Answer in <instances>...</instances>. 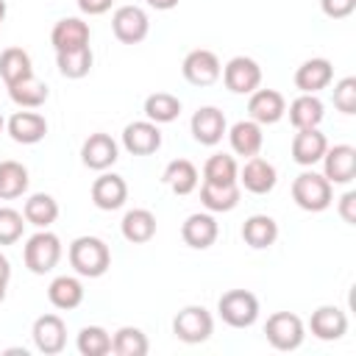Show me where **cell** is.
<instances>
[{"label": "cell", "instance_id": "6da1fadb", "mask_svg": "<svg viewBox=\"0 0 356 356\" xmlns=\"http://www.w3.org/2000/svg\"><path fill=\"white\" fill-rule=\"evenodd\" d=\"M70 264L81 278H100L111 267V250L100 236H78L70 245Z\"/></svg>", "mask_w": 356, "mask_h": 356}, {"label": "cell", "instance_id": "7a4b0ae2", "mask_svg": "<svg viewBox=\"0 0 356 356\" xmlns=\"http://www.w3.org/2000/svg\"><path fill=\"white\" fill-rule=\"evenodd\" d=\"M292 200L303 211H325L334 200V184H328L323 172L306 170L292 181Z\"/></svg>", "mask_w": 356, "mask_h": 356}, {"label": "cell", "instance_id": "3957f363", "mask_svg": "<svg viewBox=\"0 0 356 356\" xmlns=\"http://www.w3.org/2000/svg\"><path fill=\"white\" fill-rule=\"evenodd\" d=\"M22 259L33 275H44L61 261V239L53 231L39 228L33 236H28V242L22 248Z\"/></svg>", "mask_w": 356, "mask_h": 356}, {"label": "cell", "instance_id": "277c9868", "mask_svg": "<svg viewBox=\"0 0 356 356\" xmlns=\"http://www.w3.org/2000/svg\"><path fill=\"white\" fill-rule=\"evenodd\" d=\"M217 312L225 325L231 328H248L259 317V298L248 289H228L217 300Z\"/></svg>", "mask_w": 356, "mask_h": 356}, {"label": "cell", "instance_id": "5b68a950", "mask_svg": "<svg viewBox=\"0 0 356 356\" xmlns=\"http://www.w3.org/2000/svg\"><path fill=\"white\" fill-rule=\"evenodd\" d=\"M264 337L275 350H298L303 345L306 328L303 320L292 312H275L264 323Z\"/></svg>", "mask_w": 356, "mask_h": 356}, {"label": "cell", "instance_id": "8992f818", "mask_svg": "<svg viewBox=\"0 0 356 356\" xmlns=\"http://www.w3.org/2000/svg\"><path fill=\"white\" fill-rule=\"evenodd\" d=\"M211 331H214V320H211L209 309H203V306H184L172 317V334L186 345L206 342L211 337Z\"/></svg>", "mask_w": 356, "mask_h": 356}, {"label": "cell", "instance_id": "52a82bcc", "mask_svg": "<svg viewBox=\"0 0 356 356\" xmlns=\"http://www.w3.org/2000/svg\"><path fill=\"white\" fill-rule=\"evenodd\" d=\"M222 83L228 92L234 95H250L259 89L261 83V67L259 61H253L250 56H234L225 67H222Z\"/></svg>", "mask_w": 356, "mask_h": 356}, {"label": "cell", "instance_id": "ba28073f", "mask_svg": "<svg viewBox=\"0 0 356 356\" xmlns=\"http://www.w3.org/2000/svg\"><path fill=\"white\" fill-rule=\"evenodd\" d=\"M181 72H184V78H186L192 86H211V83L220 78L222 64H220V58H217L214 50L197 47V50H189V53L184 56Z\"/></svg>", "mask_w": 356, "mask_h": 356}, {"label": "cell", "instance_id": "9c48e42d", "mask_svg": "<svg viewBox=\"0 0 356 356\" xmlns=\"http://www.w3.org/2000/svg\"><path fill=\"white\" fill-rule=\"evenodd\" d=\"M111 31L122 44H139L150 31V19L142 6H120L111 17Z\"/></svg>", "mask_w": 356, "mask_h": 356}, {"label": "cell", "instance_id": "30bf717a", "mask_svg": "<svg viewBox=\"0 0 356 356\" xmlns=\"http://www.w3.org/2000/svg\"><path fill=\"white\" fill-rule=\"evenodd\" d=\"M320 161H323V175L328 178V184L348 186L356 178V147L353 145L325 147V153H323Z\"/></svg>", "mask_w": 356, "mask_h": 356}, {"label": "cell", "instance_id": "8fae6325", "mask_svg": "<svg viewBox=\"0 0 356 356\" xmlns=\"http://www.w3.org/2000/svg\"><path fill=\"white\" fill-rule=\"evenodd\" d=\"M31 337H33V345H36L39 353L56 356L67 345V325H64V320L58 314H42V317L33 320Z\"/></svg>", "mask_w": 356, "mask_h": 356}, {"label": "cell", "instance_id": "7c38bea8", "mask_svg": "<svg viewBox=\"0 0 356 356\" xmlns=\"http://www.w3.org/2000/svg\"><path fill=\"white\" fill-rule=\"evenodd\" d=\"M189 128H192L195 142H200L206 147H214L217 142H222V136L228 131V122H225V114L217 106H200L192 114Z\"/></svg>", "mask_w": 356, "mask_h": 356}, {"label": "cell", "instance_id": "4fadbf2b", "mask_svg": "<svg viewBox=\"0 0 356 356\" xmlns=\"http://www.w3.org/2000/svg\"><path fill=\"white\" fill-rule=\"evenodd\" d=\"M117 159H120V147H117V142H114L108 134H103V131L89 134L86 142L81 145V161H83V167H89V170L106 172Z\"/></svg>", "mask_w": 356, "mask_h": 356}, {"label": "cell", "instance_id": "5bb4252c", "mask_svg": "<svg viewBox=\"0 0 356 356\" xmlns=\"http://www.w3.org/2000/svg\"><path fill=\"white\" fill-rule=\"evenodd\" d=\"M122 147L131 153V156H150L161 147V131L156 122L150 120H136V122H128L125 131H122Z\"/></svg>", "mask_w": 356, "mask_h": 356}, {"label": "cell", "instance_id": "9a60e30c", "mask_svg": "<svg viewBox=\"0 0 356 356\" xmlns=\"http://www.w3.org/2000/svg\"><path fill=\"white\" fill-rule=\"evenodd\" d=\"M248 114L259 125H273L286 114V100L278 89H256V92H250Z\"/></svg>", "mask_w": 356, "mask_h": 356}, {"label": "cell", "instance_id": "2e32d148", "mask_svg": "<svg viewBox=\"0 0 356 356\" xmlns=\"http://www.w3.org/2000/svg\"><path fill=\"white\" fill-rule=\"evenodd\" d=\"M239 186H245L248 192H253V195H267V192H273L275 189V184H278V172H275V167L267 161V159H261V156H250L248 161H245V167L239 170Z\"/></svg>", "mask_w": 356, "mask_h": 356}, {"label": "cell", "instance_id": "e0dca14e", "mask_svg": "<svg viewBox=\"0 0 356 356\" xmlns=\"http://www.w3.org/2000/svg\"><path fill=\"white\" fill-rule=\"evenodd\" d=\"M217 236H220V225H217V220L209 211H195L181 225V239L189 248H195V250L211 248L217 242Z\"/></svg>", "mask_w": 356, "mask_h": 356}, {"label": "cell", "instance_id": "ac0fdd59", "mask_svg": "<svg viewBox=\"0 0 356 356\" xmlns=\"http://www.w3.org/2000/svg\"><path fill=\"white\" fill-rule=\"evenodd\" d=\"M128 200V184L117 172H103L92 184V203L100 211H114Z\"/></svg>", "mask_w": 356, "mask_h": 356}, {"label": "cell", "instance_id": "d6986e66", "mask_svg": "<svg viewBox=\"0 0 356 356\" xmlns=\"http://www.w3.org/2000/svg\"><path fill=\"white\" fill-rule=\"evenodd\" d=\"M309 328L317 339L334 342V339H342L348 334V317L339 306H317L309 317Z\"/></svg>", "mask_w": 356, "mask_h": 356}, {"label": "cell", "instance_id": "ffe728a7", "mask_svg": "<svg viewBox=\"0 0 356 356\" xmlns=\"http://www.w3.org/2000/svg\"><path fill=\"white\" fill-rule=\"evenodd\" d=\"M89 22H83L81 17H64L53 25L50 31V44L58 50H75V47H86L89 44Z\"/></svg>", "mask_w": 356, "mask_h": 356}, {"label": "cell", "instance_id": "44dd1931", "mask_svg": "<svg viewBox=\"0 0 356 356\" xmlns=\"http://www.w3.org/2000/svg\"><path fill=\"white\" fill-rule=\"evenodd\" d=\"M325 147H328V139L320 128H300L292 139V161L300 167H312L323 159Z\"/></svg>", "mask_w": 356, "mask_h": 356}, {"label": "cell", "instance_id": "7402d4cb", "mask_svg": "<svg viewBox=\"0 0 356 356\" xmlns=\"http://www.w3.org/2000/svg\"><path fill=\"white\" fill-rule=\"evenodd\" d=\"M334 81V67L328 58H309L295 70V86L303 95H317Z\"/></svg>", "mask_w": 356, "mask_h": 356}, {"label": "cell", "instance_id": "603a6c76", "mask_svg": "<svg viewBox=\"0 0 356 356\" xmlns=\"http://www.w3.org/2000/svg\"><path fill=\"white\" fill-rule=\"evenodd\" d=\"M8 136L19 145H36L44 139L47 134V120L39 111H17L11 114V120L6 122Z\"/></svg>", "mask_w": 356, "mask_h": 356}, {"label": "cell", "instance_id": "cb8c5ba5", "mask_svg": "<svg viewBox=\"0 0 356 356\" xmlns=\"http://www.w3.org/2000/svg\"><path fill=\"white\" fill-rule=\"evenodd\" d=\"M225 134H228L231 150H234L236 156H245V159L259 156V150H261V145H264L261 125L253 122V120H239V122H234Z\"/></svg>", "mask_w": 356, "mask_h": 356}, {"label": "cell", "instance_id": "d4e9b609", "mask_svg": "<svg viewBox=\"0 0 356 356\" xmlns=\"http://www.w3.org/2000/svg\"><path fill=\"white\" fill-rule=\"evenodd\" d=\"M242 197V186L239 184H206L200 186V203L211 211V214H222V211H234L239 206Z\"/></svg>", "mask_w": 356, "mask_h": 356}, {"label": "cell", "instance_id": "484cf974", "mask_svg": "<svg viewBox=\"0 0 356 356\" xmlns=\"http://www.w3.org/2000/svg\"><path fill=\"white\" fill-rule=\"evenodd\" d=\"M120 231L131 245H145L156 236V214L150 209H131L125 211Z\"/></svg>", "mask_w": 356, "mask_h": 356}, {"label": "cell", "instance_id": "4316f807", "mask_svg": "<svg viewBox=\"0 0 356 356\" xmlns=\"http://www.w3.org/2000/svg\"><path fill=\"white\" fill-rule=\"evenodd\" d=\"M242 239L253 250H264L278 239V222L270 214H253L242 222Z\"/></svg>", "mask_w": 356, "mask_h": 356}, {"label": "cell", "instance_id": "83f0119b", "mask_svg": "<svg viewBox=\"0 0 356 356\" xmlns=\"http://www.w3.org/2000/svg\"><path fill=\"white\" fill-rule=\"evenodd\" d=\"M289 122L300 131V128H320L323 117H325V106L317 95H298L292 103H289Z\"/></svg>", "mask_w": 356, "mask_h": 356}, {"label": "cell", "instance_id": "f1b7e54d", "mask_svg": "<svg viewBox=\"0 0 356 356\" xmlns=\"http://www.w3.org/2000/svg\"><path fill=\"white\" fill-rule=\"evenodd\" d=\"M47 300L61 312L78 309L83 303V284L75 275H56L47 286Z\"/></svg>", "mask_w": 356, "mask_h": 356}, {"label": "cell", "instance_id": "f546056e", "mask_svg": "<svg viewBox=\"0 0 356 356\" xmlns=\"http://www.w3.org/2000/svg\"><path fill=\"white\" fill-rule=\"evenodd\" d=\"M161 181H164L175 195H189V192L197 189L200 175H197V167H195L189 159H172V161L164 167Z\"/></svg>", "mask_w": 356, "mask_h": 356}, {"label": "cell", "instance_id": "4dcf8cb0", "mask_svg": "<svg viewBox=\"0 0 356 356\" xmlns=\"http://www.w3.org/2000/svg\"><path fill=\"white\" fill-rule=\"evenodd\" d=\"M22 217L25 222L36 225V228H50L56 220H58V203L53 195H44V192H36L25 200L22 206Z\"/></svg>", "mask_w": 356, "mask_h": 356}, {"label": "cell", "instance_id": "1f68e13d", "mask_svg": "<svg viewBox=\"0 0 356 356\" xmlns=\"http://www.w3.org/2000/svg\"><path fill=\"white\" fill-rule=\"evenodd\" d=\"M92 64H95V56H92V47H89V44H86V47L58 50V53H56V67H58V72H61L64 78H72V81L86 78L89 70H92Z\"/></svg>", "mask_w": 356, "mask_h": 356}, {"label": "cell", "instance_id": "d6a6232c", "mask_svg": "<svg viewBox=\"0 0 356 356\" xmlns=\"http://www.w3.org/2000/svg\"><path fill=\"white\" fill-rule=\"evenodd\" d=\"M47 95H50L47 83H42L36 75H28V78H22V81H17V83L8 86V97L19 108H39L47 100Z\"/></svg>", "mask_w": 356, "mask_h": 356}, {"label": "cell", "instance_id": "836d02e7", "mask_svg": "<svg viewBox=\"0 0 356 356\" xmlns=\"http://www.w3.org/2000/svg\"><path fill=\"white\" fill-rule=\"evenodd\" d=\"M28 75H33L31 56L22 47H6L0 53V78H3V83L11 86V83H17Z\"/></svg>", "mask_w": 356, "mask_h": 356}, {"label": "cell", "instance_id": "e575fe53", "mask_svg": "<svg viewBox=\"0 0 356 356\" xmlns=\"http://www.w3.org/2000/svg\"><path fill=\"white\" fill-rule=\"evenodd\" d=\"M147 350H150V342L145 331L136 325H122L111 337V353L117 356H145Z\"/></svg>", "mask_w": 356, "mask_h": 356}, {"label": "cell", "instance_id": "d590c367", "mask_svg": "<svg viewBox=\"0 0 356 356\" xmlns=\"http://www.w3.org/2000/svg\"><path fill=\"white\" fill-rule=\"evenodd\" d=\"M178 114H181V100L175 95H170V92H153V95L145 97V117L150 122H156V125L172 122V120H178Z\"/></svg>", "mask_w": 356, "mask_h": 356}, {"label": "cell", "instance_id": "8d00e7d4", "mask_svg": "<svg viewBox=\"0 0 356 356\" xmlns=\"http://www.w3.org/2000/svg\"><path fill=\"white\" fill-rule=\"evenodd\" d=\"M28 170L19 161H0V200H14L28 189Z\"/></svg>", "mask_w": 356, "mask_h": 356}, {"label": "cell", "instance_id": "74e56055", "mask_svg": "<svg viewBox=\"0 0 356 356\" xmlns=\"http://www.w3.org/2000/svg\"><path fill=\"white\" fill-rule=\"evenodd\" d=\"M239 164L228 153H214L203 164V181L206 184H239Z\"/></svg>", "mask_w": 356, "mask_h": 356}, {"label": "cell", "instance_id": "f35d334b", "mask_svg": "<svg viewBox=\"0 0 356 356\" xmlns=\"http://www.w3.org/2000/svg\"><path fill=\"white\" fill-rule=\"evenodd\" d=\"M75 345L81 356H106L111 353V334L103 325H83L78 331Z\"/></svg>", "mask_w": 356, "mask_h": 356}, {"label": "cell", "instance_id": "ab89813d", "mask_svg": "<svg viewBox=\"0 0 356 356\" xmlns=\"http://www.w3.org/2000/svg\"><path fill=\"white\" fill-rule=\"evenodd\" d=\"M22 231H25V217L17 211V209H8L3 206L0 209V245H14L22 239Z\"/></svg>", "mask_w": 356, "mask_h": 356}, {"label": "cell", "instance_id": "60d3db41", "mask_svg": "<svg viewBox=\"0 0 356 356\" xmlns=\"http://www.w3.org/2000/svg\"><path fill=\"white\" fill-rule=\"evenodd\" d=\"M334 106L342 114H353L356 111V78L353 75H348V78L334 83Z\"/></svg>", "mask_w": 356, "mask_h": 356}, {"label": "cell", "instance_id": "b9f144b4", "mask_svg": "<svg viewBox=\"0 0 356 356\" xmlns=\"http://www.w3.org/2000/svg\"><path fill=\"white\" fill-rule=\"evenodd\" d=\"M320 8L328 19H345L356 11V0H320Z\"/></svg>", "mask_w": 356, "mask_h": 356}, {"label": "cell", "instance_id": "7bdbcfd3", "mask_svg": "<svg viewBox=\"0 0 356 356\" xmlns=\"http://www.w3.org/2000/svg\"><path fill=\"white\" fill-rule=\"evenodd\" d=\"M339 217L348 225H356V192H345L339 197Z\"/></svg>", "mask_w": 356, "mask_h": 356}, {"label": "cell", "instance_id": "ee69618b", "mask_svg": "<svg viewBox=\"0 0 356 356\" xmlns=\"http://www.w3.org/2000/svg\"><path fill=\"white\" fill-rule=\"evenodd\" d=\"M114 0H78V8L89 17H97V14H106L111 8Z\"/></svg>", "mask_w": 356, "mask_h": 356}, {"label": "cell", "instance_id": "f6af8a7d", "mask_svg": "<svg viewBox=\"0 0 356 356\" xmlns=\"http://www.w3.org/2000/svg\"><path fill=\"white\" fill-rule=\"evenodd\" d=\"M8 281H11V264H8V259L0 253V303L6 300V292H8Z\"/></svg>", "mask_w": 356, "mask_h": 356}, {"label": "cell", "instance_id": "bcb514c9", "mask_svg": "<svg viewBox=\"0 0 356 356\" xmlns=\"http://www.w3.org/2000/svg\"><path fill=\"white\" fill-rule=\"evenodd\" d=\"M150 8H156V11H170V8H175L178 6V0H145Z\"/></svg>", "mask_w": 356, "mask_h": 356}, {"label": "cell", "instance_id": "7dc6e473", "mask_svg": "<svg viewBox=\"0 0 356 356\" xmlns=\"http://www.w3.org/2000/svg\"><path fill=\"white\" fill-rule=\"evenodd\" d=\"M3 19H6V0H0V25H3Z\"/></svg>", "mask_w": 356, "mask_h": 356}, {"label": "cell", "instance_id": "c3c4849f", "mask_svg": "<svg viewBox=\"0 0 356 356\" xmlns=\"http://www.w3.org/2000/svg\"><path fill=\"white\" fill-rule=\"evenodd\" d=\"M3 128H6V120H3V114H0V131H3Z\"/></svg>", "mask_w": 356, "mask_h": 356}]
</instances>
